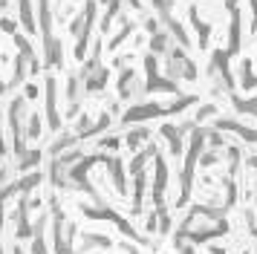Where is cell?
<instances>
[{"label":"cell","mask_w":257,"mask_h":254,"mask_svg":"<svg viewBox=\"0 0 257 254\" xmlns=\"http://www.w3.org/2000/svg\"><path fill=\"white\" fill-rule=\"evenodd\" d=\"M32 254H47V246H44V237H41V234H38L35 243H32Z\"/></svg>","instance_id":"52a82bcc"},{"label":"cell","mask_w":257,"mask_h":254,"mask_svg":"<svg viewBox=\"0 0 257 254\" xmlns=\"http://www.w3.org/2000/svg\"><path fill=\"white\" fill-rule=\"evenodd\" d=\"M12 254H23V252H20V246H15V249H12Z\"/></svg>","instance_id":"7c38bea8"},{"label":"cell","mask_w":257,"mask_h":254,"mask_svg":"<svg viewBox=\"0 0 257 254\" xmlns=\"http://www.w3.org/2000/svg\"><path fill=\"white\" fill-rule=\"evenodd\" d=\"M151 47H154V52H168V35H165V32H156Z\"/></svg>","instance_id":"8992f818"},{"label":"cell","mask_w":257,"mask_h":254,"mask_svg":"<svg viewBox=\"0 0 257 254\" xmlns=\"http://www.w3.org/2000/svg\"><path fill=\"white\" fill-rule=\"evenodd\" d=\"M240 72H243V90H252V87H257V78H255V72H252V61H243V64H240Z\"/></svg>","instance_id":"3957f363"},{"label":"cell","mask_w":257,"mask_h":254,"mask_svg":"<svg viewBox=\"0 0 257 254\" xmlns=\"http://www.w3.org/2000/svg\"><path fill=\"white\" fill-rule=\"evenodd\" d=\"M26 136H29V139H38V136H41V116H38V113H32V116H29Z\"/></svg>","instance_id":"277c9868"},{"label":"cell","mask_w":257,"mask_h":254,"mask_svg":"<svg viewBox=\"0 0 257 254\" xmlns=\"http://www.w3.org/2000/svg\"><path fill=\"white\" fill-rule=\"evenodd\" d=\"M148 136H151V130H148V127H139V130H130V133H127V145H130V148L136 151L139 145H145V139H148Z\"/></svg>","instance_id":"7a4b0ae2"},{"label":"cell","mask_w":257,"mask_h":254,"mask_svg":"<svg viewBox=\"0 0 257 254\" xmlns=\"http://www.w3.org/2000/svg\"><path fill=\"white\" fill-rule=\"evenodd\" d=\"M211 254H225L223 249H217V246H214V249H211Z\"/></svg>","instance_id":"8fae6325"},{"label":"cell","mask_w":257,"mask_h":254,"mask_svg":"<svg viewBox=\"0 0 257 254\" xmlns=\"http://www.w3.org/2000/svg\"><path fill=\"white\" fill-rule=\"evenodd\" d=\"M214 110H217L214 104H208V107H200V113H197V119L203 121V119H208V116H214Z\"/></svg>","instance_id":"ba28073f"},{"label":"cell","mask_w":257,"mask_h":254,"mask_svg":"<svg viewBox=\"0 0 257 254\" xmlns=\"http://www.w3.org/2000/svg\"><path fill=\"white\" fill-rule=\"evenodd\" d=\"M110 165V176L116 179V191H124V173H121V162L119 159H107Z\"/></svg>","instance_id":"6da1fadb"},{"label":"cell","mask_w":257,"mask_h":254,"mask_svg":"<svg viewBox=\"0 0 257 254\" xmlns=\"http://www.w3.org/2000/svg\"><path fill=\"white\" fill-rule=\"evenodd\" d=\"M38 96V87L35 84H26V99H35Z\"/></svg>","instance_id":"30bf717a"},{"label":"cell","mask_w":257,"mask_h":254,"mask_svg":"<svg viewBox=\"0 0 257 254\" xmlns=\"http://www.w3.org/2000/svg\"><path fill=\"white\" fill-rule=\"evenodd\" d=\"M20 3V20L26 23V29H32V9H29V0H17Z\"/></svg>","instance_id":"5b68a950"},{"label":"cell","mask_w":257,"mask_h":254,"mask_svg":"<svg viewBox=\"0 0 257 254\" xmlns=\"http://www.w3.org/2000/svg\"><path fill=\"white\" fill-rule=\"evenodd\" d=\"M0 26H3L6 32H15V20H9V17H3V20H0Z\"/></svg>","instance_id":"9c48e42d"}]
</instances>
